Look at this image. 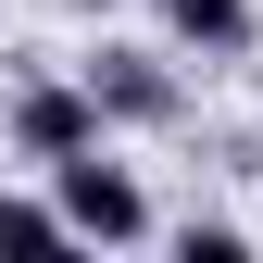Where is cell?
<instances>
[{
  "label": "cell",
  "instance_id": "6da1fadb",
  "mask_svg": "<svg viewBox=\"0 0 263 263\" xmlns=\"http://www.w3.org/2000/svg\"><path fill=\"white\" fill-rule=\"evenodd\" d=\"M50 201H63V226H76V251L101 238V251H138L151 238V188L125 176L113 151H63L50 163Z\"/></svg>",
  "mask_w": 263,
  "mask_h": 263
},
{
  "label": "cell",
  "instance_id": "7a4b0ae2",
  "mask_svg": "<svg viewBox=\"0 0 263 263\" xmlns=\"http://www.w3.org/2000/svg\"><path fill=\"white\" fill-rule=\"evenodd\" d=\"M76 76H88V101H101V125H176V113H188L176 63H163V50H138V38H101Z\"/></svg>",
  "mask_w": 263,
  "mask_h": 263
},
{
  "label": "cell",
  "instance_id": "3957f363",
  "mask_svg": "<svg viewBox=\"0 0 263 263\" xmlns=\"http://www.w3.org/2000/svg\"><path fill=\"white\" fill-rule=\"evenodd\" d=\"M113 125H101V101H88V76H25L13 88V151L25 163H63V151H101Z\"/></svg>",
  "mask_w": 263,
  "mask_h": 263
},
{
  "label": "cell",
  "instance_id": "277c9868",
  "mask_svg": "<svg viewBox=\"0 0 263 263\" xmlns=\"http://www.w3.org/2000/svg\"><path fill=\"white\" fill-rule=\"evenodd\" d=\"M151 13H163V38H176V50H251L263 38V13H251V0H151Z\"/></svg>",
  "mask_w": 263,
  "mask_h": 263
},
{
  "label": "cell",
  "instance_id": "5b68a950",
  "mask_svg": "<svg viewBox=\"0 0 263 263\" xmlns=\"http://www.w3.org/2000/svg\"><path fill=\"white\" fill-rule=\"evenodd\" d=\"M0 251H25V263L76 251V226H63V201H25V188H0Z\"/></svg>",
  "mask_w": 263,
  "mask_h": 263
},
{
  "label": "cell",
  "instance_id": "8992f818",
  "mask_svg": "<svg viewBox=\"0 0 263 263\" xmlns=\"http://www.w3.org/2000/svg\"><path fill=\"white\" fill-rule=\"evenodd\" d=\"M176 251H188V263H238V251H251V226H226V213H188V226H176Z\"/></svg>",
  "mask_w": 263,
  "mask_h": 263
}]
</instances>
